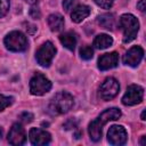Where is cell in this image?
Wrapping results in <instances>:
<instances>
[{"mask_svg":"<svg viewBox=\"0 0 146 146\" xmlns=\"http://www.w3.org/2000/svg\"><path fill=\"white\" fill-rule=\"evenodd\" d=\"M137 8L140 11H145V0H139V2L137 3Z\"/></svg>","mask_w":146,"mask_h":146,"instance_id":"4316f807","label":"cell"},{"mask_svg":"<svg viewBox=\"0 0 146 146\" xmlns=\"http://www.w3.org/2000/svg\"><path fill=\"white\" fill-rule=\"evenodd\" d=\"M13 103H14V98L13 97L0 95V112L3 111L5 108H7L8 106H10Z\"/></svg>","mask_w":146,"mask_h":146,"instance_id":"ffe728a7","label":"cell"},{"mask_svg":"<svg viewBox=\"0 0 146 146\" xmlns=\"http://www.w3.org/2000/svg\"><path fill=\"white\" fill-rule=\"evenodd\" d=\"M120 90V84L114 78H107L99 88V96L104 100L113 99Z\"/></svg>","mask_w":146,"mask_h":146,"instance_id":"ba28073f","label":"cell"},{"mask_svg":"<svg viewBox=\"0 0 146 146\" xmlns=\"http://www.w3.org/2000/svg\"><path fill=\"white\" fill-rule=\"evenodd\" d=\"M27 38L25 36L24 33L19 32V31H13L10 33H8L5 38V46L8 50L11 51H24L27 48Z\"/></svg>","mask_w":146,"mask_h":146,"instance_id":"277c9868","label":"cell"},{"mask_svg":"<svg viewBox=\"0 0 146 146\" xmlns=\"http://www.w3.org/2000/svg\"><path fill=\"white\" fill-rule=\"evenodd\" d=\"M80 56L82 59H91L94 56V49L90 46H82L80 48Z\"/></svg>","mask_w":146,"mask_h":146,"instance_id":"d6986e66","label":"cell"},{"mask_svg":"<svg viewBox=\"0 0 146 146\" xmlns=\"http://www.w3.org/2000/svg\"><path fill=\"white\" fill-rule=\"evenodd\" d=\"M112 43H113V39L107 34H99L94 40V47L97 49H106L110 46H112Z\"/></svg>","mask_w":146,"mask_h":146,"instance_id":"ac0fdd59","label":"cell"},{"mask_svg":"<svg viewBox=\"0 0 146 146\" xmlns=\"http://www.w3.org/2000/svg\"><path fill=\"white\" fill-rule=\"evenodd\" d=\"M144 57V49L139 46L131 47L123 56V63L128 66L136 67Z\"/></svg>","mask_w":146,"mask_h":146,"instance_id":"30bf717a","label":"cell"},{"mask_svg":"<svg viewBox=\"0 0 146 146\" xmlns=\"http://www.w3.org/2000/svg\"><path fill=\"white\" fill-rule=\"evenodd\" d=\"M1 137H2V128L0 127V138H1Z\"/></svg>","mask_w":146,"mask_h":146,"instance_id":"4dcf8cb0","label":"cell"},{"mask_svg":"<svg viewBox=\"0 0 146 146\" xmlns=\"http://www.w3.org/2000/svg\"><path fill=\"white\" fill-rule=\"evenodd\" d=\"M121 116V111L116 107H112V108H107L105 110L97 119H95L94 121H91L89 123L88 127V131H89V136L90 139L92 141H98L102 138V131H103V127L108 122V121H114L117 120Z\"/></svg>","mask_w":146,"mask_h":146,"instance_id":"6da1fadb","label":"cell"},{"mask_svg":"<svg viewBox=\"0 0 146 146\" xmlns=\"http://www.w3.org/2000/svg\"><path fill=\"white\" fill-rule=\"evenodd\" d=\"M9 7H10L9 0H0V18L8 13Z\"/></svg>","mask_w":146,"mask_h":146,"instance_id":"44dd1931","label":"cell"},{"mask_svg":"<svg viewBox=\"0 0 146 146\" xmlns=\"http://www.w3.org/2000/svg\"><path fill=\"white\" fill-rule=\"evenodd\" d=\"M25 1L29 2V3H32V5H35L38 2V0H25Z\"/></svg>","mask_w":146,"mask_h":146,"instance_id":"83f0119b","label":"cell"},{"mask_svg":"<svg viewBox=\"0 0 146 146\" xmlns=\"http://www.w3.org/2000/svg\"><path fill=\"white\" fill-rule=\"evenodd\" d=\"M141 120L143 121L145 120V111H143V113H141Z\"/></svg>","mask_w":146,"mask_h":146,"instance_id":"f546056e","label":"cell"},{"mask_svg":"<svg viewBox=\"0 0 146 146\" xmlns=\"http://www.w3.org/2000/svg\"><path fill=\"white\" fill-rule=\"evenodd\" d=\"M90 14V7L86 6V5H80V6H76L72 14H71V18L74 23H80L82 22L84 18H87Z\"/></svg>","mask_w":146,"mask_h":146,"instance_id":"5bb4252c","label":"cell"},{"mask_svg":"<svg viewBox=\"0 0 146 146\" xmlns=\"http://www.w3.org/2000/svg\"><path fill=\"white\" fill-rule=\"evenodd\" d=\"M29 137H30V141H31L33 145H36V146L47 145V144H49L50 140H51L50 133L47 132L46 130L40 129V128H32V129L30 130Z\"/></svg>","mask_w":146,"mask_h":146,"instance_id":"7c38bea8","label":"cell"},{"mask_svg":"<svg viewBox=\"0 0 146 146\" xmlns=\"http://www.w3.org/2000/svg\"><path fill=\"white\" fill-rule=\"evenodd\" d=\"M145 138H146L145 136H143V137H141V140H140V145H145Z\"/></svg>","mask_w":146,"mask_h":146,"instance_id":"f1b7e54d","label":"cell"},{"mask_svg":"<svg viewBox=\"0 0 146 146\" xmlns=\"http://www.w3.org/2000/svg\"><path fill=\"white\" fill-rule=\"evenodd\" d=\"M55 54H56L55 46L50 41H47L38 49V51L35 52V58H36V62L41 66L48 67L51 64V62L55 57Z\"/></svg>","mask_w":146,"mask_h":146,"instance_id":"8992f818","label":"cell"},{"mask_svg":"<svg viewBox=\"0 0 146 146\" xmlns=\"http://www.w3.org/2000/svg\"><path fill=\"white\" fill-rule=\"evenodd\" d=\"M30 16H31L32 18H34V19L40 18L41 13H40V9H39V7H38V6L33 5V6L31 7V9H30Z\"/></svg>","mask_w":146,"mask_h":146,"instance_id":"cb8c5ba5","label":"cell"},{"mask_svg":"<svg viewBox=\"0 0 146 146\" xmlns=\"http://www.w3.org/2000/svg\"><path fill=\"white\" fill-rule=\"evenodd\" d=\"M144 97V88L138 84H130L122 97V104L125 106H133L139 104Z\"/></svg>","mask_w":146,"mask_h":146,"instance_id":"52a82bcc","label":"cell"},{"mask_svg":"<svg viewBox=\"0 0 146 146\" xmlns=\"http://www.w3.org/2000/svg\"><path fill=\"white\" fill-rule=\"evenodd\" d=\"M127 138V131L122 125H112L107 132V140L112 145H123Z\"/></svg>","mask_w":146,"mask_h":146,"instance_id":"9c48e42d","label":"cell"},{"mask_svg":"<svg viewBox=\"0 0 146 146\" xmlns=\"http://www.w3.org/2000/svg\"><path fill=\"white\" fill-rule=\"evenodd\" d=\"M47 22H48V25H49L50 30L54 31V32L60 31L64 27V18L59 14H51V15H49Z\"/></svg>","mask_w":146,"mask_h":146,"instance_id":"2e32d148","label":"cell"},{"mask_svg":"<svg viewBox=\"0 0 146 146\" xmlns=\"http://www.w3.org/2000/svg\"><path fill=\"white\" fill-rule=\"evenodd\" d=\"M75 127H76V121H75L74 119H70V120H67V121L64 123V128H65L66 130L73 129V128H75Z\"/></svg>","mask_w":146,"mask_h":146,"instance_id":"484cf974","label":"cell"},{"mask_svg":"<svg viewBox=\"0 0 146 146\" xmlns=\"http://www.w3.org/2000/svg\"><path fill=\"white\" fill-rule=\"evenodd\" d=\"M117 63H119V55H117V52L113 51V52L104 54L98 59V68L100 71H106V70L115 67L117 65Z\"/></svg>","mask_w":146,"mask_h":146,"instance_id":"4fadbf2b","label":"cell"},{"mask_svg":"<svg viewBox=\"0 0 146 146\" xmlns=\"http://www.w3.org/2000/svg\"><path fill=\"white\" fill-rule=\"evenodd\" d=\"M51 89V82L42 74L36 72L30 80V91L34 96H42Z\"/></svg>","mask_w":146,"mask_h":146,"instance_id":"5b68a950","label":"cell"},{"mask_svg":"<svg viewBox=\"0 0 146 146\" xmlns=\"http://www.w3.org/2000/svg\"><path fill=\"white\" fill-rule=\"evenodd\" d=\"M26 140L25 130L19 123L13 124L8 132V143L10 145H23Z\"/></svg>","mask_w":146,"mask_h":146,"instance_id":"8fae6325","label":"cell"},{"mask_svg":"<svg viewBox=\"0 0 146 146\" xmlns=\"http://www.w3.org/2000/svg\"><path fill=\"white\" fill-rule=\"evenodd\" d=\"M74 104L73 96L66 91L56 94L49 104V112L51 114H64L68 112Z\"/></svg>","mask_w":146,"mask_h":146,"instance_id":"7a4b0ae2","label":"cell"},{"mask_svg":"<svg viewBox=\"0 0 146 146\" xmlns=\"http://www.w3.org/2000/svg\"><path fill=\"white\" fill-rule=\"evenodd\" d=\"M78 5V0H64L63 1V7L65 9V11H70L72 9H74Z\"/></svg>","mask_w":146,"mask_h":146,"instance_id":"7402d4cb","label":"cell"},{"mask_svg":"<svg viewBox=\"0 0 146 146\" xmlns=\"http://www.w3.org/2000/svg\"><path fill=\"white\" fill-rule=\"evenodd\" d=\"M97 22L98 24L106 29V30H113L114 29V25H115V18H114V15L113 14H103V15H99L97 17Z\"/></svg>","mask_w":146,"mask_h":146,"instance_id":"e0dca14e","label":"cell"},{"mask_svg":"<svg viewBox=\"0 0 146 146\" xmlns=\"http://www.w3.org/2000/svg\"><path fill=\"white\" fill-rule=\"evenodd\" d=\"M94 1L97 6H99L100 8H104V9H110L114 2V0H94Z\"/></svg>","mask_w":146,"mask_h":146,"instance_id":"603a6c76","label":"cell"},{"mask_svg":"<svg viewBox=\"0 0 146 146\" xmlns=\"http://www.w3.org/2000/svg\"><path fill=\"white\" fill-rule=\"evenodd\" d=\"M59 41H60V43H62L65 48H67L68 50H74L75 44H76V41H78L76 34H75L74 32H72V31L66 32V33H63V34L59 36Z\"/></svg>","mask_w":146,"mask_h":146,"instance_id":"9a60e30c","label":"cell"},{"mask_svg":"<svg viewBox=\"0 0 146 146\" xmlns=\"http://www.w3.org/2000/svg\"><path fill=\"white\" fill-rule=\"evenodd\" d=\"M119 25L123 31V42H130L137 36L139 30V22L133 15L123 14L120 17Z\"/></svg>","mask_w":146,"mask_h":146,"instance_id":"3957f363","label":"cell"},{"mask_svg":"<svg viewBox=\"0 0 146 146\" xmlns=\"http://www.w3.org/2000/svg\"><path fill=\"white\" fill-rule=\"evenodd\" d=\"M19 119H21V121H23L25 123H29V122H31L33 120V115L31 113H29V112H24V113H22L19 115Z\"/></svg>","mask_w":146,"mask_h":146,"instance_id":"d4e9b609","label":"cell"}]
</instances>
